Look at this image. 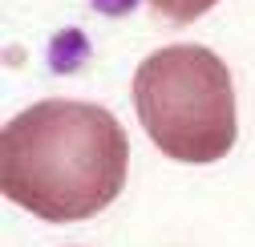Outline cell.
<instances>
[{
  "label": "cell",
  "instance_id": "2",
  "mask_svg": "<svg viewBox=\"0 0 255 247\" xmlns=\"http://www.w3.org/2000/svg\"><path fill=\"white\" fill-rule=\"evenodd\" d=\"M134 110L150 142L174 162H219L239 134L231 69L207 45L150 53L134 73Z\"/></svg>",
  "mask_w": 255,
  "mask_h": 247
},
{
  "label": "cell",
  "instance_id": "3",
  "mask_svg": "<svg viewBox=\"0 0 255 247\" xmlns=\"http://www.w3.org/2000/svg\"><path fill=\"white\" fill-rule=\"evenodd\" d=\"M150 12L154 16H162L170 24H190V20H199L203 12H211L219 0H146Z\"/></svg>",
  "mask_w": 255,
  "mask_h": 247
},
{
  "label": "cell",
  "instance_id": "1",
  "mask_svg": "<svg viewBox=\"0 0 255 247\" xmlns=\"http://www.w3.org/2000/svg\"><path fill=\"white\" fill-rule=\"evenodd\" d=\"M130 166L122 122L93 102L49 98L16 114L0 134L4 199L45 223H77L106 211Z\"/></svg>",
  "mask_w": 255,
  "mask_h": 247
}]
</instances>
